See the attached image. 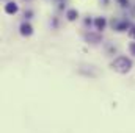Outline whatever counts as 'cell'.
I'll list each match as a JSON object with an SVG mask.
<instances>
[{
	"label": "cell",
	"mask_w": 135,
	"mask_h": 133,
	"mask_svg": "<svg viewBox=\"0 0 135 133\" xmlns=\"http://www.w3.org/2000/svg\"><path fill=\"white\" fill-rule=\"evenodd\" d=\"M5 11H6V13H16V11H17V5H16V3H8V5L5 6Z\"/></svg>",
	"instance_id": "cell-2"
},
{
	"label": "cell",
	"mask_w": 135,
	"mask_h": 133,
	"mask_svg": "<svg viewBox=\"0 0 135 133\" xmlns=\"http://www.w3.org/2000/svg\"><path fill=\"white\" fill-rule=\"evenodd\" d=\"M112 66L115 67L116 70H119V72H127L131 69V61L127 58H124V57H119V58H116L112 63Z\"/></svg>",
	"instance_id": "cell-1"
},
{
	"label": "cell",
	"mask_w": 135,
	"mask_h": 133,
	"mask_svg": "<svg viewBox=\"0 0 135 133\" xmlns=\"http://www.w3.org/2000/svg\"><path fill=\"white\" fill-rule=\"evenodd\" d=\"M131 52H132V55H135V42L131 44Z\"/></svg>",
	"instance_id": "cell-6"
},
{
	"label": "cell",
	"mask_w": 135,
	"mask_h": 133,
	"mask_svg": "<svg viewBox=\"0 0 135 133\" xmlns=\"http://www.w3.org/2000/svg\"><path fill=\"white\" fill-rule=\"evenodd\" d=\"M75 16H77V11H74V9H72V11H69V13H68V17H69V19H71V21H74V19H75Z\"/></svg>",
	"instance_id": "cell-5"
},
{
	"label": "cell",
	"mask_w": 135,
	"mask_h": 133,
	"mask_svg": "<svg viewBox=\"0 0 135 133\" xmlns=\"http://www.w3.org/2000/svg\"><path fill=\"white\" fill-rule=\"evenodd\" d=\"M131 36H132V38H135V28H132V32H131Z\"/></svg>",
	"instance_id": "cell-7"
},
{
	"label": "cell",
	"mask_w": 135,
	"mask_h": 133,
	"mask_svg": "<svg viewBox=\"0 0 135 133\" xmlns=\"http://www.w3.org/2000/svg\"><path fill=\"white\" fill-rule=\"evenodd\" d=\"M96 27H98L99 30H102V28L105 27V19H102V17H99V19H96Z\"/></svg>",
	"instance_id": "cell-4"
},
{
	"label": "cell",
	"mask_w": 135,
	"mask_h": 133,
	"mask_svg": "<svg viewBox=\"0 0 135 133\" xmlns=\"http://www.w3.org/2000/svg\"><path fill=\"white\" fill-rule=\"evenodd\" d=\"M21 33L22 34H32V27H30L28 24H22V27H21Z\"/></svg>",
	"instance_id": "cell-3"
}]
</instances>
